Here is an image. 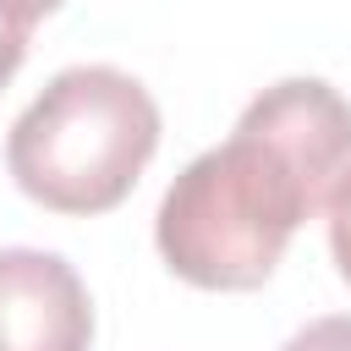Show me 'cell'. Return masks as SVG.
Returning a JSON list of instances; mask_svg holds the SVG:
<instances>
[{"label": "cell", "mask_w": 351, "mask_h": 351, "mask_svg": "<svg viewBox=\"0 0 351 351\" xmlns=\"http://www.w3.org/2000/svg\"><path fill=\"white\" fill-rule=\"evenodd\" d=\"M324 214H329V252H335V269H340V280L351 285V165H346V176L329 186Z\"/></svg>", "instance_id": "277c9868"}, {"label": "cell", "mask_w": 351, "mask_h": 351, "mask_svg": "<svg viewBox=\"0 0 351 351\" xmlns=\"http://www.w3.org/2000/svg\"><path fill=\"white\" fill-rule=\"evenodd\" d=\"M351 165V104L324 77L263 88L159 197L154 247L197 291H258Z\"/></svg>", "instance_id": "6da1fadb"}, {"label": "cell", "mask_w": 351, "mask_h": 351, "mask_svg": "<svg viewBox=\"0 0 351 351\" xmlns=\"http://www.w3.org/2000/svg\"><path fill=\"white\" fill-rule=\"evenodd\" d=\"M159 148V104L121 66H66L11 121L5 170L49 214L93 219L132 197Z\"/></svg>", "instance_id": "7a4b0ae2"}, {"label": "cell", "mask_w": 351, "mask_h": 351, "mask_svg": "<svg viewBox=\"0 0 351 351\" xmlns=\"http://www.w3.org/2000/svg\"><path fill=\"white\" fill-rule=\"evenodd\" d=\"M27 33H33V22L11 5V0H0V88L16 77V66L27 60Z\"/></svg>", "instance_id": "8992f818"}, {"label": "cell", "mask_w": 351, "mask_h": 351, "mask_svg": "<svg viewBox=\"0 0 351 351\" xmlns=\"http://www.w3.org/2000/svg\"><path fill=\"white\" fill-rule=\"evenodd\" d=\"M93 296L44 247H0V351H88Z\"/></svg>", "instance_id": "3957f363"}, {"label": "cell", "mask_w": 351, "mask_h": 351, "mask_svg": "<svg viewBox=\"0 0 351 351\" xmlns=\"http://www.w3.org/2000/svg\"><path fill=\"white\" fill-rule=\"evenodd\" d=\"M280 351H351V313H329V318L302 324Z\"/></svg>", "instance_id": "5b68a950"}, {"label": "cell", "mask_w": 351, "mask_h": 351, "mask_svg": "<svg viewBox=\"0 0 351 351\" xmlns=\"http://www.w3.org/2000/svg\"><path fill=\"white\" fill-rule=\"evenodd\" d=\"M11 5H16L27 22H44V16H49V11H60L66 0H11Z\"/></svg>", "instance_id": "52a82bcc"}]
</instances>
